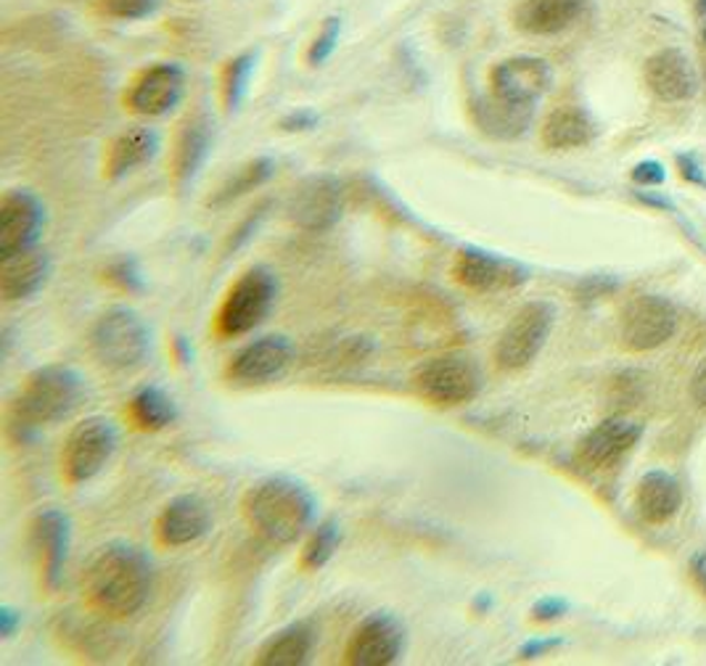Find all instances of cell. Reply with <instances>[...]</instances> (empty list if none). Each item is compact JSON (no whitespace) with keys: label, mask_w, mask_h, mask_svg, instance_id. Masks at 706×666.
Returning a JSON list of instances; mask_svg holds the SVG:
<instances>
[{"label":"cell","mask_w":706,"mask_h":666,"mask_svg":"<svg viewBox=\"0 0 706 666\" xmlns=\"http://www.w3.org/2000/svg\"><path fill=\"white\" fill-rule=\"evenodd\" d=\"M677 331V310L669 299L656 294L635 296L622 310L620 336L633 352H651L667 344Z\"/></svg>","instance_id":"cell-9"},{"label":"cell","mask_w":706,"mask_h":666,"mask_svg":"<svg viewBox=\"0 0 706 666\" xmlns=\"http://www.w3.org/2000/svg\"><path fill=\"white\" fill-rule=\"evenodd\" d=\"M152 561L141 548L108 542L87 561L83 593L93 611L106 618H127L146 606L152 593Z\"/></svg>","instance_id":"cell-1"},{"label":"cell","mask_w":706,"mask_h":666,"mask_svg":"<svg viewBox=\"0 0 706 666\" xmlns=\"http://www.w3.org/2000/svg\"><path fill=\"white\" fill-rule=\"evenodd\" d=\"M553 72L548 61L516 56L500 61L490 72V95L516 106H534L551 87Z\"/></svg>","instance_id":"cell-13"},{"label":"cell","mask_w":706,"mask_h":666,"mask_svg":"<svg viewBox=\"0 0 706 666\" xmlns=\"http://www.w3.org/2000/svg\"><path fill=\"white\" fill-rule=\"evenodd\" d=\"M270 175H273V162H270V159L249 162V165H243L239 173L230 175V178L222 183L220 190H217V196L209 204L220 207V204H228V201L239 199V196L249 194V190H255L257 186H262V183L268 180Z\"/></svg>","instance_id":"cell-30"},{"label":"cell","mask_w":706,"mask_h":666,"mask_svg":"<svg viewBox=\"0 0 706 666\" xmlns=\"http://www.w3.org/2000/svg\"><path fill=\"white\" fill-rule=\"evenodd\" d=\"M569 611V603L563 597H542L532 606L534 622H556Z\"/></svg>","instance_id":"cell-35"},{"label":"cell","mask_w":706,"mask_h":666,"mask_svg":"<svg viewBox=\"0 0 706 666\" xmlns=\"http://www.w3.org/2000/svg\"><path fill=\"white\" fill-rule=\"evenodd\" d=\"M278 283L270 270L252 268L241 273L239 281L228 289L220 310L215 315V333L220 339H239L255 331L268 312L273 310Z\"/></svg>","instance_id":"cell-5"},{"label":"cell","mask_w":706,"mask_h":666,"mask_svg":"<svg viewBox=\"0 0 706 666\" xmlns=\"http://www.w3.org/2000/svg\"><path fill=\"white\" fill-rule=\"evenodd\" d=\"M243 521L270 545H291L302 537L315 513L310 489L289 476H268L247 489L241 500Z\"/></svg>","instance_id":"cell-2"},{"label":"cell","mask_w":706,"mask_h":666,"mask_svg":"<svg viewBox=\"0 0 706 666\" xmlns=\"http://www.w3.org/2000/svg\"><path fill=\"white\" fill-rule=\"evenodd\" d=\"M413 386L432 405L455 407L477 397L481 389V373L471 357L447 352V355L424 360L413 371Z\"/></svg>","instance_id":"cell-6"},{"label":"cell","mask_w":706,"mask_h":666,"mask_svg":"<svg viewBox=\"0 0 706 666\" xmlns=\"http://www.w3.org/2000/svg\"><path fill=\"white\" fill-rule=\"evenodd\" d=\"M556 310L548 302H529L513 315L495 344V365L500 371H521L540 355L553 329Z\"/></svg>","instance_id":"cell-8"},{"label":"cell","mask_w":706,"mask_h":666,"mask_svg":"<svg viewBox=\"0 0 706 666\" xmlns=\"http://www.w3.org/2000/svg\"><path fill=\"white\" fill-rule=\"evenodd\" d=\"M527 270L521 264L481 249H460L453 262V278L474 294H498V291L516 289L527 281Z\"/></svg>","instance_id":"cell-12"},{"label":"cell","mask_w":706,"mask_h":666,"mask_svg":"<svg viewBox=\"0 0 706 666\" xmlns=\"http://www.w3.org/2000/svg\"><path fill=\"white\" fill-rule=\"evenodd\" d=\"M595 127L585 112L580 108H556L551 117L542 125V143L556 152H567V148L588 146L593 141Z\"/></svg>","instance_id":"cell-28"},{"label":"cell","mask_w":706,"mask_h":666,"mask_svg":"<svg viewBox=\"0 0 706 666\" xmlns=\"http://www.w3.org/2000/svg\"><path fill=\"white\" fill-rule=\"evenodd\" d=\"M51 260L40 247H30L0 257V294L6 302L30 299L49 281Z\"/></svg>","instance_id":"cell-20"},{"label":"cell","mask_w":706,"mask_h":666,"mask_svg":"<svg viewBox=\"0 0 706 666\" xmlns=\"http://www.w3.org/2000/svg\"><path fill=\"white\" fill-rule=\"evenodd\" d=\"M80 397H83V378L77 371L70 365H43L19 386L9 407V420L19 431L56 424L70 416Z\"/></svg>","instance_id":"cell-3"},{"label":"cell","mask_w":706,"mask_h":666,"mask_svg":"<svg viewBox=\"0 0 706 666\" xmlns=\"http://www.w3.org/2000/svg\"><path fill=\"white\" fill-rule=\"evenodd\" d=\"M93 357L108 371H133L148 357L152 333L135 310L112 308L91 329Z\"/></svg>","instance_id":"cell-4"},{"label":"cell","mask_w":706,"mask_h":666,"mask_svg":"<svg viewBox=\"0 0 706 666\" xmlns=\"http://www.w3.org/2000/svg\"><path fill=\"white\" fill-rule=\"evenodd\" d=\"M294 350H291L289 339L283 336H264L257 342L241 346L233 357H230L226 376L236 384H268L281 376L289 368Z\"/></svg>","instance_id":"cell-16"},{"label":"cell","mask_w":706,"mask_h":666,"mask_svg":"<svg viewBox=\"0 0 706 666\" xmlns=\"http://www.w3.org/2000/svg\"><path fill=\"white\" fill-rule=\"evenodd\" d=\"M30 548L35 553L40 580L49 590H56L70 550V519L56 508L40 511L30 523Z\"/></svg>","instance_id":"cell-15"},{"label":"cell","mask_w":706,"mask_h":666,"mask_svg":"<svg viewBox=\"0 0 706 666\" xmlns=\"http://www.w3.org/2000/svg\"><path fill=\"white\" fill-rule=\"evenodd\" d=\"M405 648V627L397 616L376 611L352 629L344 662L352 666H390Z\"/></svg>","instance_id":"cell-10"},{"label":"cell","mask_w":706,"mask_h":666,"mask_svg":"<svg viewBox=\"0 0 706 666\" xmlns=\"http://www.w3.org/2000/svg\"><path fill=\"white\" fill-rule=\"evenodd\" d=\"M339 540H342V532H339L336 521H323L321 527H315V532H312L310 540L304 542L302 569H308V571L323 569L325 563L334 559Z\"/></svg>","instance_id":"cell-31"},{"label":"cell","mask_w":706,"mask_h":666,"mask_svg":"<svg viewBox=\"0 0 706 666\" xmlns=\"http://www.w3.org/2000/svg\"><path fill=\"white\" fill-rule=\"evenodd\" d=\"M127 416L141 431H162V428L175 424L178 407L159 386H144V389L133 394L131 405H127Z\"/></svg>","instance_id":"cell-29"},{"label":"cell","mask_w":706,"mask_h":666,"mask_svg":"<svg viewBox=\"0 0 706 666\" xmlns=\"http://www.w3.org/2000/svg\"><path fill=\"white\" fill-rule=\"evenodd\" d=\"M641 439V426L630 424L624 418H606L599 426L590 428L585 439L580 441V460L588 468H609L622 458L635 441Z\"/></svg>","instance_id":"cell-21"},{"label":"cell","mask_w":706,"mask_h":666,"mask_svg":"<svg viewBox=\"0 0 706 666\" xmlns=\"http://www.w3.org/2000/svg\"><path fill=\"white\" fill-rule=\"evenodd\" d=\"M664 178H667V173H664L658 162H641L633 169V180L641 183V186H662Z\"/></svg>","instance_id":"cell-36"},{"label":"cell","mask_w":706,"mask_h":666,"mask_svg":"<svg viewBox=\"0 0 706 666\" xmlns=\"http://www.w3.org/2000/svg\"><path fill=\"white\" fill-rule=\"evenodd\" d=\"M294 125H300V131H308V127L315 125V114L300 112V114H291V117L283 122V127H287V131H294Z\"/></svg>","instance_id":"cell-42"},{"label":"cell","mask_w":706,"mask_h":666,"mask_svg":"<svg viewBox=\"0 0 706 666\" xmlns=\"http://www.w3.org/2000/svg\"><path fill=\"white\" fill-rule=\"evenodd\" d=\"M312 645L315 632L308 624H291L262 645L255 662L260 666H302L312 654Z\"/></svg>","instance_id":"cell-27"},{"label":"cell","mask_w":706,"mask_h":666,"mask_svg":"<svg viewBox=\"0 0 706 666\" xmlns=\"http://www.w3.org/2000/svg\"><path fill=\"white\" fill-rule=\"evenodd\" d=\"M683 502L681 485L664 471H648L637 481L635 489V508L643 521L664 523L677 513Z\"/></svg>","instance_id":"cell-26"},{"label":"cell","mask_w":706,"mask_h":666,"mask_svg":"<svg viewBox=\"0 0 706 666\" xmlns=\"http://www.w3.org/2000/svg\"><path fill=\"white\" fill-rule=\"evenodd\" d=\"M677 167H681V178L694 183V186H706V173L698 165L694 154H681L677 156Z\"/></svg>","instance_id":"cell-37"},{"label":"cell","mask_w":706,"mask_h":666,"mask_svg":"<svg viewBox=\"0 0 706 666\" xmlns=\"http://www.w3.org/2000/svg\"><path fill=\"white\" fill-rule=\"evenodd\" d=\"M255 72V56L252 53H241V56L230 59L228 66L222 70V101H226L228 112H236L249 91V80Z\"/></svg>","instance_id":"cell-32"},{"label":"cell","mask_w":706,"mask_h":666,"mask_svg":"<svg viewBox=\"0 0 706 666\" xmlns=\"http://www.w3.org/2000/svg\"><path fill=\"white\" fill-rule=\"evenodd\" d=\"M698 27H702V43L706 48V0H698Z\"/></svg>","instance_id":"cell-43"},{"label":"cell","mask_w":706,"mask_h":666,"mask_svg":"<svg viewBox=\"0 0 706 666\" xmlns=\"http://www.w3.org/2000/svg\"><path fill=\"white\" fill-rule=\"evenodd\" d=\"M691 397H694V403L698 407L706 410V357L698 363L694 378H691Z\"/></svg>","instance_id":"cell-39"},{"label":"cell","mask_w":706,"mask_h":666,"mask_svg":"<svg viewBox=\"0 0 706 666\" xmlns=\"http://www.w3.org/2000/svg\"><path fill=\"white\" fill-rule=\"evenodd\" d=\"M212 527V513L199 495H180L169 500L156 519V537L165 548H186L199 542Z\"/></svg>","instance_id":"cell-18"},{"label":"cell","mask_w":706,"mask_h":666,"mask_svg":"<svg viewBox=\"0 0 706 666\" xmlns=\"http://www.w3.org/2000/svg\"><path fill=\"white\" fill-rule=\"evenodd\" d=\"M646 85L658 101L667 104H681V101L694 98L698 91V80L688 56L675 48L658 51L646 61Z\"/></svg>","instance_id":"cell-19"},{"label":"cell","mask_w":706,"mask_h":666,"mask_svg":"<svg viewBox=\"0 0 706 666\" xmlns=\"http://www.w3.org/2000/svg\"><path fill=\"white\" fill-rule=\"evenodd\" d=\"M120 445L117 426L104 416L80 420L61 447V476L70 485H83L101 474Z\"/></svg>","instance_id":"cell-7"},{"label":"cell","mask_w":706,"mask_h":666,"mask_svg":"<svg viewBox=\"0 0 706 666\" xmlns=\"http://www.w3.org/2000/svg\"><path fill=\"white\" fill-rule=\"evenodd\" d=\"M559 645H561L559 637H534V641L521 645L519 656L521 658H540V656H546L548 651L559 648Z\"/></svg>","instance_id":"cell-38"},{"label":"cell","mask_w":706,"mask_h":666,"mask_svg":"<svg viewBox=\"0 0 706 666\" xmlns=\"http://www.w3.org/2000/svg\"><path fill=\"white\" fill-rule=\"evenodd\" d=\"M339 35H342V22H339L336 17L325 19L323 30L318 32L315 40H312L310 51H308V61H310L312 66L323 64V61H329V59H331V53L336 51Z\"/></svg>","instance_id":"cell-33"},{"label":"cell","mask_w":706,"mask_h":666,"mask_svg":"<svg viewBox=\"0 0 706 666\" xmlns=\"http://www.w3.org/2000/svg\"><path fill=\"white\" fill-rule=\"evenodd\" d=\"M691 574H694L696 584L706 593V548L698 550L694 559H691Z\"/></svg>","instance_id":"cell-40"},{"label":"cell","mask_w":706,"mask_h":666,"mask_svg":"<svg viewBox=\"0 0 706 666\" xmlns=\"http://www.w3.org/2000/svg\"><path fill=\"white\" fill-rule=\"evenodd\" d=\"M43 228V204L30 190H9L0 201V257L35 247Z\"/></svg>","instance_id":"cell-17"},{"label":"cell","mask_w":706,"mask_h":666,"mask_svg":"<svg viewBox=\"0 0 706 666\" xmlns=\"http://www.w3.org/2000/svg\"><path fill=\"white\" fill-rule=\"evenodd\" d=\"M704 70H706V64H704ZM704 74H706V72H704Z\"/></svg>","instance_id":"cell-44"},{"label":"cell","mask_w":706,"mask_h":666,"mask_svg":"<svg viewBox=\"0 0 706 666\" xmlns=\"http://www.w3.org/2000/svg\"><path fill=\"white\" fill-rule=\"evenodd\" d=\"M471 117L485 135L498 141H513L527 133L529 122L534 117V106H516L506 101L487 95L471 104Z\"/></svg>","instance_id":"cell-25"},{"label":"cell","mask_w":706,"mask_h":666,"mask_svg":"<svg viewBox=\"0 0 706 666\" xmlns=\"http://www.w3.org/2000/svg\"><path fill=\"white\" fill-rule=\"evenodd\" d=\"M104 11L114 19H125V22H135V19L152 17L159 6V0H101Z\"/></svg>","instance_id":"cell-34"},{"label":"cell","mask_w":706,"mask_h":666,"mask_svg":"<svg viewBox=\"0 0 706 666\" xmlns=\"http://www.w3.org/2000/svg\"><path fill=\"white\" fill-rule=\"evenodd\" d=\"M212 148V122L204 112H196L180 125L173 148V180L178 188H186L196 178Z\"/></svg>","instance_id":"cell-22"},{"label":"cell","mask_w":706,"mask_h":666,"mask_svg":"<svg viewBox=\"0 0 706 666\" xmlns=\"http://www.w3.org/2000/svg\"><path fill=\"white\" fill-rule=\"evenodd\" d=\"M585 11V0H521L513 24L527 35H559Z\"/></svg>","instance_id":"cell-23"},{"label":"cell","mask_w":706,"mask_h":666,"mask_svg":"<svg viewBox=\"0 0 706 666\" xmlns=\"http://www.w3.org/2000/svg\"><path fill=\"white\" fill-rule=\"evenodd\" d=\"M344 188L331 175H315L294 188L289 199V217L297 228L323 233L342 220Z\"/></svg>","instance_id":"cell-11"},{"label":"cell","mask_w":706,"mask_h":666,"mask_svg":"<svg viewBox=\"0 0 706 666\" xmlns=\"http://www.w3.org/2000/svg\"><path fill=\"white\" fill-rule=\"evenodd\" d=\"M183 91H186V72L178 64H154L133 80L125 104L141 117H162L178 106Z\"/></svg>","instance_id":"cell-14"},{"label":"cell","mask_w":706,"mask_h":666,"mask_svg":"<svg viewBox=\"0 0 706 666\" xmlns=\"http://www.w3.org/2000/svg\"><path fill=\"white\" fill-rule=\"evenodd\" d=\"M156 152H159V135H156L152 127H131V131L120 133L106 148V178H125L127 173H133V169L152 162Z\"/></svg>","instance_id":"cell-24"},{"label":"cell","mask_w":706,"mask_h":666,"mask_svg":"<svg viewBox=\"0 0 706 666\" xmlns=\"http://www.w3.org/2000/svg\"><path fill=\"white\" fill-rule=\"evenodd\" d=\"M19 622H22V616H19L17 611H11V608L0 611V632H3L6 637L13 635V629H17Z\"/></svg>","instance_id":"cell-41"}]
</instances>
